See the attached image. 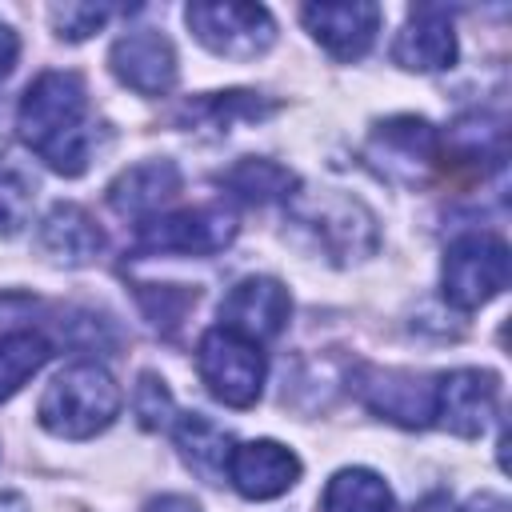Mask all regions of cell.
Masks as SVG:
<instances>
[{"label": "cell", "mask_w": 512, "mask_h": 512, "mask_svg": "<svg viewBox=\"0 0 512 512\" xmlns=\"http://www.w3.org/2000/svg\"><path fill=\"white\" fill-rule=\"evenodd\" d=\"M20 140L60 176H80L92 160L88 132V88L80 72L48 68L40 72L16 108Z\"/></svg>", "instance_id": "1"}, {"label": "cell", "mask_w": 512, "mask_h": 512, "mask_svg": "<svg viewBox=\"0 0 512 512\" xmlns=\"http://www.w3.org/2000/svg\"><path fill=\"white\" fill-rule=\"evenodd\" d=\"M120 416V388L96 360L68 364L40 396L36 420L60 440H88Z\"/></svg>", "instance_id": "2"}, {"label": "cell", "mask_w": 512, "mask_h": 512, "mask_svg": "<svg viewBox=\"0 0 512 512\" xmlns=\"http://www.w3.org/2000/svg\"><path fill=\"white\" fill-rule=\"evenodd\" d=\"M288 216L324 248V256L332 264H352V260H364L380 248L376 216L348 192H336V188L292 192Z\"/></svg>", "instance_id": "3"}, {"label": "cell", "mask_w": 512, "mask_h": 512, "mask_svg": "<svg viewBox=\"0 0 512 512\" xmlns=\"http://www.w3.org/2000/svg\"><path fill=\"white\" fill-rule=\"evenodd\" d=\"M512 276V256L508 244L492 232H464L448 244L444 264H440V292L452 308L472 312L500 296Z\"/></svg>", "instance_id": "4"}, {"label": "cell", "mask_w": 512, "mask_h": 512, "mask_svg": "<svg viewBox=\"0 0 512 512\" xmlns=\"http://www.w3.org/2000/svg\"><path fill=\"white\" fill-rule=\"evenodd\" d=\"M196 372L204 380V388L228 404V408H252L260 400L268 364L260 344L228 332V328H208L196 344Z\"/></svg>", "instance_id": "5"}, {"label": "cell", "mask_w": 512, "mask_h": 512, "mask_svg": "<svg viewBox=\"0 0 512 512\" xmlns=\"http://www.w3.org/2000/svg\"><path fill=\"white\" fill-rule=\"evenodd\" d=\"M236 240V212L224 204H204V208H180L172 216H152L136 224L132 256H212Z\"/></svg>", "instance_id": "6"}, {"label": "cell", "mask_w": 512, "mask_h": 512, "mask_svg": "<svg viewBox=\"0 0 512 512\" xmlns=\"http://www.w3.org/2000/svg\"><path fill=\"white\" fill-rule=\"evenodd\" d=\"M184 20L192 36L224 60H256L276 40V24L264 4H188Z\"/></svg>", "instance_id": "7"}, {"label": "cell", "mask_w": 512, "mask_h": 512, "mask_svg": "<svg viewBox=\"0 0 512 512\" xmlns=\"http://www.w3.org/2000/svg\"><path fill=\"white\" fill-rule=\"evenodd\" d=\"M500 384L484 368H452L432 384V420L452 436L476 440L496 416Z\"/></svg>", "instance_id": "8"}, {"label": "cell", "mask_w": 512, "mask_h": 512, "mask_svg": "<svg viewBox=\"0 0 512 512\" xmlns=\"http://www.w3.org/2000/svg\"><path fill=\"white\" fill-rule=\"evenodd\" d=\"M440 136L424 116H392L376 124L368 140V160L380 168V176L416 184L436 160H440Z\"/></svg>", "instance_id": "9"}, {"label": "cell", "mask_w": 512, "mask_h": 512, "mask_svg": "<svg viewBox=\"0 0 512 512\" xmlns=\"http://www.w3.org/2000/svg\"><path fill=\"white\" fill-rule=\"evenodd\" d=\"M352 388L380 420H392L400 428H428L432 424V384L412 372L396 368H372L360 364L352 372Z\"/></svg>", "instance_id": "10"}, {"label": "cell", "mask_w": 512, "mask_h": 512, "mask_svg": "<svg viewBox=\"0 0 512 512\" xmlns=\"http://www.w3.org/2000/svg\"><path fill=\"white\" fill-rule=\"evenodd\" d=\"M288 316H292V296L272 276H248L220 300V328H228L252 344L276 340L284 332Z\"/></svg>", "instance_id": "11"}, {"label": "cell", "mask_w": 512, "mask_h": 512, "mask_svg": "<svg viewBox=\"0 0 512 512\" xmlns=\"http://www.w3.org/2000/svg\"><path fill=\"white\" fill-rule=\"evenodd\" d=\"M112 76L132 88L136 96H164L176 84V48L156 28H132L124 32L108 52Z\"/></svg>", "instance_id": "12"}, {"label": "cell", "mask_w": 512, "mask_h": 512, "mask_svg": "<svg viewBox=\"0 0 512 512\" xmlns=\"http://www.w3.org/2000/svg\"><path fill=\"white\" fill-rule=\"evenodd\" d=\"M224 480L244 500H276L300 480V456L276 440H244L232 444Z\"/></svg>", "instance_id": "13"}, {"label": "cell", "mask_w": 512, "mask_h": 512, "mask_svg": "<svg viewBox=\"0 0 512 512\" xmlns=\"http://www.w3.org/2000/svg\"><path fill=\"white\" fill-rule=\"evenodd\" d=\"M300 20L304 28L316 36V44H324L336 60H360L376 32H380V4H304L300 8Z\"/></svg>", "instance_id": "14"}, {"label": "cell", "mask_w": 512, "mask_h": 512, "mask_svg": "<svg viewBox=\"0 0 512 512\" xmlns=\"http://www.w3.org/2000/svg\"><path fill=\"white\" fill-rule=\"evenodd\" d=\"M392 60L408 72H440L456 64V32L452 12L436 4H420L408 12V24L400 28L392 44Z\"/></svg>", "instance_id": "15"}, {"label": "cell", "mask_w": 512, "mask_h": 512, "mask_svg": "<svg viewBox=\"0 0 512 512\" xmlns=\"http://www.w3.org/2000/svg\"><path fill=\"white\" fill-rule=\"evenodd\" d=\"M180 168L172 160H144L124 168L112 184H108V204L128 216V220H152L176 192H180Z\"/></svg>", "instance_id": "16"}, {"label": "cell", "mask_w": 512, "mask_h": 512, "mask_svg": "<svg viewBox=\"0 0 512 512\" xmlns=\"http://www.w3.org/2000/svg\"><path fill=\"white\" fill-rule=\"evenodd\" d=\"M40 248H44L48 260H56L64 268H84V264H92L100 256L104 232L80 204H64L60 200L40 220Z\"/></svg>", "instance_id": "17"}, {"label": "cell", "mask_w": 512, "mask_h": 512, "mask_svg": "<svg viewBox=\"0 0 512 512\" xmlns=\"http://www.w3.org/2000/svg\"><path fill=\"white\" fill-rule=\"evenodd\" d=\"M172 432H176V448L184 456V464L208 480V484H220L224 472H228V456H232V436L212 424L208 416L200 412H184L172 420Z\"/></svg>", "instance_id": "18"}, {"label": "cell", "mask_w": 512, "mask_h": 512, "mask_svg": "<svg viewBox=\"0 0 512 512\" xmlns=\"http://www.w3.org/2000/svg\"><path fill=\"white\" fill-rule=\"evenodd\" d=\"M280 104L276 100H264L260 92H244V88H232V92H212V96H196L184 104L180 120L184 124H200V128H216V132H228L232 124H256V120H268Z\"/></svg>", "instance_id": "19"}, {"label": "cell", "mask_w": 512, "mask_h": 512, "mask_svg": "<svg viewBox=\"0 0 512 512\" xmlns=\"http://www.w3.org/2000/svg\"><path fill=\"white\" fill-rule=\"evenodd\" d=\"M220 184H224L232 196H240L244 204H272V200H288V196L300 188L296 172H288L284 164L264 160V156H244V160H236V164L220 176Z\"/></svg>", "instance_id": "20"}, {"label": "cell", "mask_w": 512, "mask_h": 512, "mask_svg": "<svg viewBox=\"0 0 512 512\" xmlns=\"http://www.w3.org/2000/svg\"><path fill=\"white\" fill-rule=\"evenodd\" d=\"M324 512H392V492L372 468H340L320 496Z\"/></svg>", "instance_id": "21"}, {"label": "cell", "mask_w": 512, "mask_h": 512, "mask_svg": "<svg viewBox=\"0 0 512 512\" xmlns=\"http://www.w3.org/2000/svg\"><path fill=\"white\" fill-rule=\"evenodd\" d=\"M52 356V344L44 332L12 328L0 336V404L12 400L28 376H36Z\"/></svg>", "instance_id": "22"}, {"label": "cell", "mask_w": 512, "mask_h": 512, "mask_svg": "<svg viewBox=\"0 0 512 512\" xmlns=\"http://www.w3.org/2000/svg\"><path fill=\"white\" fill-rule=\"evenodd\" d=\"M36 204V180L12 156H0V240H12L28 228Z\"/></svg>", "instance_id": "23"}, {"label": "cell", "mask_w": 512, "mask_h": 512, "mask_svg": "<svg viewBox=\"0 0 512 512\" xmlns=\"http://www.w3.org/2000/svg\"><path fill=\"white\" fill-rule=\"evenodd\" d=\"M136 300L144 308V316L160 328V332H176L184 312L196 304V292L192 288H180V284H136Z\"/></svg>", "instance_id": "24"}, {"label": "cell", "mask_w": 512, "mask_h": 512, "mask_svg": "<svg viewBox=\"0 0 512 512\" xmlns=\"http://www.w3.org/2000/svg\"><path fill=\"white\" fill-rule=\"evenodd\" d=\"M132 412H136L140 428H148V432H160V428H168V424H172L176 404H172L168 384H164L156 372H140L136 392H132Z\"/></svg>", "instance_id": "25"}, {"label": "cell", "mask_w": 512, "mask_h": 512, "mask_svg": "<svg viewBox=\"0 0 512 512\" xmlns=\"http://www.w3.org/2000/svg\"><path fill=\"white\" fill-rule=\"evenodd\" d=\"M112 8L108 4H64V8H52V24L64 40H88L92 32H100L108 24Z\"/></svg>", "instance_id": "26"}, {"label": "cell", "mask_w": 512, "mask_h": 512, "mask_svg": "<svg viewBox=\"0 0 512 512\" xmlns=\"http://www.w3.org/2000/svg\"><path fill=\"white\" fill-rule=\"evenodd\" d=\"M16 56H20V40H16V32H12V28L0 20V80L12 72Z\"/></svg>", "instance_id": "27"}, {"label": "cell", "mask_w": 512, "mask_h": 512, "mask_svg": "<svg viewBox=\"0 0 512 512\" xmlns=\"http://www.w3.org/2000/svg\"><path fill=\"white\" fill-rule=\"evenodd\" d=\"M148 512H200V504H196L192 496H176V492H168V496L148 500Z\"/></svg>", "instance_id": "28"}, {"label": "cell", "mask_w": 512, "mask_h": 512, "mask_svg": "<svg viewBox=\"0 0 512 512\" xmlns=\"http://www.w3.org/2000/svg\"><path fill=\"white\" fill-rule=\"evenodd\" d=\"M0 512H28V500L16 492H0Z\"/></svg>", "instance_id": "29"}]
</instances>
